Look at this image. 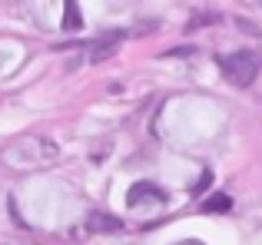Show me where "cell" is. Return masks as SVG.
Here are the masks:
<instances>
[{
  "instance_id": "obj_4",
  "label": "cell",
  "mask_w": 262,
  "mask_h": 245,
  "mask_svg": "<svg viewBox=\"0 0 262 245\" xmlns=\"http://www.w3.org/2000/svg\"><path fill=\"white\" fill-rule=\"evenodd\" d=\"M123 222L116 219V215H106V212H90V229H96V232H116Z\"/></svg>"
},
{
  "instance_id": "obj_2",
  "label": "cell",
  "mask_w": 262,
  "mask_h": 245,
  "mask_svg": "<svg viewBox=\"0 0 262 245\" xmlns=\"http://www.w3.org/2000/svg\"><path fill=\"white\" fill-rule=\"evenodd\" d=\"M126 202H129V209H143V206H153V202H166V192L160 186H153V182H136L129 189Z\"/></svg>"
},
{
  "instance_id": "obj_6",
  "label": "cell",
  "mask_w": 262,
  "mask_h": 245,
  "mask_svg": "<svg viewBox=\"0 0 262 245\" xmlns=\"http://www.w3.org/2000/svg\"><path fill=\"white\" fill-rule=\"evenodd\" d=\"M83 27V17H80L77 4H67V17H63V30H80Z\"/></svg>"
},
{
  "instance_id": "obj_5",
  "label": "cell",
  "mask_w": 262,
  "mask_h": 245,
  "mask_svg": "<svg viewBox=\"0 0 262 245\" xmlns=\"http://www.w3.org/2000/svg\"><path fill=\"white\" fill-rule=\"evenodd\" d=\"M229 209H232V199L226 192H212L209 199L203 202V212H209V215L212 212H229Z\"/></svg>"
},
{
  "instance_id": "obj_3",
  "label": "cell",
  "mask_w": 262,
  "mask_h": 245,
  "mask_svg": "<svg viewBox=\"0 0 262 245\" xmlns=\"http://www.w3.org/2000/svg\"><path fill=\"white\" fill-rule=\"evenodd\" d=\"M123 37H126L123 30H113V33H103V37H96V40H93V50H90V63H103V60H110L116 50H120Z\"/></svg>"
},
{
  "instance_id": "obj_1",
  "label": "cell",
  "mask_w": 262,
  "mask_h": 245,
  "mask_svg": "<svg viewBox=\"0 0 262 245\" xmlns=\"http://www.w3.org/2000/svg\"><path fill=\"white\" fill-rule=\"evenodd\" d=\"M219 66H223V77L229 80L232 86H249L259 73V60L256 53L249 50H236L229 57H219Z\"/></svg>"
},
{
  "instance_id": "obj_8",
  "label": "cell",
  "mask_w": 262,
  "mask_h": 245,
  "mask_svg": "<svg viewBox=\"0 0 262 245\" xmlns=\"http://www.w3.org/2000/svg\"><path fill=\"white\" fill-rule=\"evenodd\" d=\"M209 186V173H203V179H199V186H196V192H203V189Z\"/></svg>"
},
{
  "instance_id": "obj_9",
  "label": "cell",
  "mask_w": 262,
  "mask_h": 245,
  "mask_svg": "<svg viewBox=\"0 0 262 245\" xmlns=\"http://www.w3.org/2000/svg\"><path fill=\"white\" fill-rule=\"evenodd\" d=\"M176 245H203V242H196V239H186V242H176Z\"/></svg>"
},
{
  "instance_id": "obj_7",
  "label": "cell",
  "mask_w": 262,
  "mask_h": 245,
  "mask_svg": "<svg viewBox=\"0 0 262 245\" xmlns=\"http://www.w3.org/2000/svg\"><path fill=\"white\" fill-rule=\"evenodd\" d=\"M212 20H219V13H203V17H192L189 20V30H196V27H203V23H212Z\"/></svg>"
}]
</instances>
